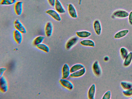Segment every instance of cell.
<instances>
[{
    "mask_svg": "<svg viewBox=\"0 0 132 99\" xmlns=\"http://www.w3.org/2000/svg\"><path fill=\"white\" fill-rule=\"evenodd\" d=\"M86 69L84 67L83 68L71 73L70 77L71 78H77L83 76L85 73Z\"/></svg>",
    "mask_w": 132,
    "mask_h": 99,
    "instance_id": "cell-15",
    "label": "cell"
},
{
    "mask_svg": "<svg viewBox=\"0 0 132 99\" xmlns=\"http://www.w3.org/2000/svg\"><path fill=\"white\" fill-rule=\"evenodd\" d=\"M84 67V66L82 64L78 63L75 64L70 68V73H73Z\"/></svg>",
    "mask_w": 132,
    "mask_h": 99,
    "instance_id": "cell-22",
    "label": "cell"
},
{
    "mask_svg": "<svg viewBox=\"0 0 132 99\" xmlns=\"http://www.w3.org/2000/svg\"><path fill=\"white\" fill-rule=\"evenodd\" d=\"M14 27L16 29L21 32L22 34H25L27 30L24 26L19 19H16L14 23Z\"/></svg>",
    "mask_w": 132,
    "mask_h": 99,
    "instance_id": "cell-2",
    "label": "cell"
},
{
    "mask_svg": "<svg viewBox=\"0 0 132 99\" xmlns=\"http://www.w3.org/2000/svg\"><path fill=\"white\" fill-rule=\"evenodd\" d=\"M79 40L78 38L74 36L70 38L67 42L65 44V48L67 50L71 49L76 45Z\"/></svg>",
    "mask_w": 132,
    "mask_h": 99,
    "instance_id": "cell-5",
    "label": "cell"
},
{
    "mask_svg": "<svg viewBox=\"0 0 132 99\" xmlns=\"http://www.w3.org/2000/svg\"><path fill=\"white\" fill-rule=\"evenodd\" d=\"M96 88L95 84H92L89 88L88 92V97L89 99H94L96 92Z\"/></svg>",
    "mask_w": 132,
    "mask_h": 99,
    "instance_id": "cell-16",
    "label": "cell"
},
{
    "mask_svg": "<svg viewBox=\"0 0 132 99\" xmlns=\"http://www.w3.org/2000/svg\"><path fill=\"white\" fill-rule=\"evenodd\" d=\"M109 57L108 56H105L104 58V60L105 62H107L109 60Z\"/></svg>",
    "mask_w": 132,
    "mask_h": 99,
    "instance_id": "cell-32",
    "label": "cell"
},
{
    "mask_svg": "<svg viewBox=\"0 0 132 99\" xmlns=\"http://www.w3.org/2000/svg\"><path fill=\"white\" fill-rule=\"evenodd\" d=\"M123 95L126 97H130L132 96V87L126 90H124L122 91Z\"/></svg>",
    "mask_w": 132,
    "mask_h": 99,
    "instance_id": "cell-27",
    "label": "cell"
},
{
    "mask_svg": "<svg viewBox=\"0 0 132 99\" xmlns=\"http://www.w3.org/2000/svg\"><path fill=\"white\" fill-rule=\"evenodd\" d=\"M59 82L63 86L69 90H72L73 88L72 83L66 79L62 78L60 80Z\"/></svg>",
    "mask_w": 132,
    "mask_h": 99,
    "instance_id": "cell-7",
    "label": "cell"
},
{
    "mask_svg": "<svg viewBox=\"0 0 132 99\" xmlns=\"http://www.w3.org/2000/svg\"><path fill=\"white\" fill-rule=\"evenodd\" d=\"M120 52L122 59L124 60L127 55L129 52L127 48L122 47L120 48Z\"/></svg>",
    "mask_w": 132,
    "mask_h": 99,
    "instance_id": "cell-24",
    "label": "cell"
},
{
    "mask_svg": "<svg viewBox=\"0 0 132 99\" xmlns=\"http://www.w3.org/2000/svg\"><path fill=\"white\" fill-rule=\"evenodd\" d=\"M49 5L52 7H54L56 0H47Z\"/></svg>",
    "mask_w": 132,
    "mask_h": 99,
    "instance_id": "cell-30",
    "label": "cell"
},
{
    "mask_svg": "<svg viewBox=\"0 0 132 99\" xmlns=\"http://www.w3.org/2000/svg\"><path fill=\"white\" fill-rule=\"evenodd\" d=\"M46 13L56 21H59L61 20L59 13L55 10L50 9L47 10Z\"/></svg>",
    "mask_w": 132,
    "mask_h": 99,
    "instance_id": "cell-4",
    "label": "cell"
},
{
    "mask_svg": "<svg viewBox=\"0 0 132 99\" xmlns=\"http://www.w3.org/2000/svg\"><path fill=\"white\" fill-rule=\"evenodd\" d=\"M121 87L124 90L129 89L132 87V83L130 82L123 81L120 82Z\"/></svg>",
    "mask_w": 132,
    "mask_h": 99,
    "instance_id": "cell-21",
    "label": "cell"
},
{
    "mask_svg": "<svg viewBox=\"0 0 132 99\" xmlns=\"http://www.w3.org/2000/svg\"><path fill=\"white\" fill-rule=\"evenodd\" d=\"M45 38V37L43 36L40 35L36 37L33 40V44L36 46L42 43Z\"/></svg>",
    "mask_w": 132,
    "mask_h": 99,
    "instance_id": "cell-25",
    "label": "cell"
},
{
    "mask_svg": "<svg viewBox=\"0 0 132 99\" xmlns=\"http://www.w3.org/2000/svg\"><path fill=\"white\" fill-rule=\"evenodd\" d=\"M111 96V93L110 90H108L106 91L103 95L102 99H110Z\"/></svg>",
    "mask_w": 132,
    "mask_h": 99,
    "instance_id": "cell-28",
    "label": "cell"
},
{
    "mask_svg": "<svg viewBox=\"0 0 132 99\" xmlns=\"http://www.w3.org/2000/svg\"><path fill=\"white\" fill-rule=\"evenodd\" d=\"M129 13L125 10L118 9L115 11L112 14V16L115 18L123 19L128 16Z\"/></svg>",
    "mask_w": 132,
    "mask_h": 99,
    "instance_id": "cell-1",
    "label": "cell"
},
{
    "mask_svg": "<svg viewBox=\"0 0 132 99\" xmlns=\"http://www.w3.org/2000/svg\"><path fill=\"white\" fill-rule=\"evenodd\" d=\"M54 7L55 10L59 13L62 14L66 12L65 9L59 0H56Z\"/></svg>",
    "mask_w": 132,
    "mask_h": 99,
    "instance_id": "cell-14",
    "label": "cell"
},
{
    "mask_svg": "<svg viewBox=\"0 0 132 99\" xmlns=\"http://www.w3.org/2000/svg\"><path fill=\"white\" fill-rule=\"evenodd\" d=\"M6 69L4 67L1 68H0V77L3 76L4 72L6 71Z\"/></svg>",
    "mask_w": 132,
    "mask_h": 99,
    "instance_id": "cell-31",
    "label": "cell"
},
{
    "mask_svg": "<svg viewBox=\"0 0 132 99\" xmlns=\"http://www.w3.org/2000/svg\"><path fill=\"white\" fill-rule=\"evenodd\" d=\"M93 27L95 33L98 35H100L102 32V28L101 22L99 20L97 19L94 21Z\"/></svg>",
    "mask_w": 132,
    "mask_h": 99,
    "instance_id": "cell-11",
    "label": "cell"
},
{
    "mask_svg": "<svg viewBox=\"0 0 132 99\" xmlns=\"http://www.w3.org/2000/svg\"><path fill=\"white\" fill-rule=\"evenodd\" d=\"M13 36L14 39L18 44H20L22 40V34L18 30L15 29L13 32Z\"/></svg>",
    "mask_w": 132,
    "mask_h": 99,
    "instance_id": "cell-13",
    "label": "cell"
},
{
    "mask_svg": "<svg viewBox=\"0 0 132 99\" xmlns=\"http://www.w3.org/2000/svg\"><path fill=\"white\" fill-rule=\"evenodd\" d=\"M76 33L78 37L81 38H88L90 37L92 35L90 32L86 30L77 31Z\"/></svg>",
    "mask_w": 132,
    "mask_h": 99,
    "instance_id": "cell-17",
    "label": "cell"
},
{
    "mask_svg": "<svg viewBox=\"0 0 132 99\" xmlns=\"http://www.w3.org/2000/svg\"><path fill=\"white\" fill-rule=\"evenodd\" d=\"M16 2V0H1L0 4L2 5H10L15 4Z\"/></svg>",
    "mask_w": 132,
    "mask_h": 99,
    "instance_id": "cell-26",
    "label": "cell"
},
{
    "mask_svg": "<svg viewBox=\"0 0 132 99\" xmlns=\"http://www.w3.org/2000/svg\"><path fill=\"white\" fill-rule=\"evenodd\" d=\"M68 11L70 16L73 18H76L78 14L74 6L72 4H69L68 6Z\"/></svg>",
    "mask_w": 132,
    "mask_h": 99,
    "instance_id": "cell-10",
    "label": "cell"
},
{
    "mask_svg": "<svg viewBox=\"0 0 132 99\" xmlns=\"http://www.w3.org/2000/svg\"><path fill=\"white\" fill-rule=\"evenodd\" d=\"M53 26L52 22L48 21L46 23L45 28V35L47 37H51L52 34Z\"/></svg>",
    "mask_w": 132,
    "mask_h": 99,
    "instance_id": "cell-8",
    "label": "cell"
},
{
    "mask_svg": "<svg viewBox=\"0 0 132 99\" xmlns=\"http://www.w3.org/2000/svg\"><path fill=\"white\" fill-rule=\"evenodd\" d=\"M130 98L131 99H132V97Z\"/></svg>",
    "mask_w": 132,
    "mask_h": 99,
    "instance_id": "cell-33",
    "label": "cell"
},
{
    "mask_svg": "<svg viewBox=\"0 0 132 99\" xmlns=\"http://www.w3.org/2000/svg\"><path fill=\"white\" fill-rule=\"evenodd\" d=\"M128 20L129 24L132 25V11L129 13L128 16Z\"/></svg>",
    "mask_w": 132,
    "mask_h": 99,
    "instance_id": "cell-29",
    "label": "cell"
},
{
    "mask_svg": "<svg viewBox=\"0 0 132 99\" xmlns=\"http://www.w3.org/2000/svg\"><path fill=\"white\" fill-rule=\"evenodd\" d=\"M132 61V52H130L124 59L123 63V66L126 67H128L130 65Z\"/></svg>",
    "mask_w": 132,
    "mask_h": 99,
    "instance_id": "cell-18",
    "label": "cell"
},
{
    "mask_svg": "<svg viewBox=\"0 0 132 99\" xmlns=\"http://www.w3.org/2000/svg\"><path fill=\"white\" fill-rule=\"evenodd\" d=\"M23 2L22 1H18L14 4V9L16 14L18 16L21 15L23 10Z\"/></svg>",
    "mask_w": 132,
    "mask_h": 99,
    "instance_id": "cell-9",
    "label": "cell"
},
{
    "mask_svg": "<svg viewBox=\"0 0 132 99\" xmlns=\"http://www.w3.org/2000/svg\"><path fill=\"white\" fill-rule=\"evenodd\" d=\"M36 46L38 49L46 53H48L50 51L49 47L45 44L41 43L37 45Z\"/></svg>",
    "mask_w": 132,
    "mask_h": 99,
    "instance_id": "cell-23",
    "label": "cell"
},
{
    "mask_svg": "<svg viewBox=\"0 0 132 99\" xmlns=\"http://www.w3.org/2000/svg\"><path fill=\"white\" fill-rule=\"evenodd\" d=\"M70 68L68 65L64 64L63 66L62 70V78L67 79L70 75Z\"/></svg>",
    "mask_w": 132,
    "mask_h": 99,
    "instance_id": "cell-12",
    "label": "cell"
},
{
    "mask_svg": "<svg viewBox=\"0 0 132 99\" xmlns=\"http://www.w3.org/2000/svg\"><path fill=\"white\" fill-rule=\"evenodd\" d=\"M92 70L94 75L97 77H99L101 75L102 69L97 61H95L93 63L92 65Z\"/></svg>",
    "mask_w": 132,
    "mask_h": 99,
    "instance_id": "cell-6",
    "label": "cell"
},
{
    "mask_svg": "<svg viewBox=\"0 0 132 99\" xmlns=\"http://www.w3.org/2000/svg\"><path fill=\"white\" fill-rule=\"evenodd\" d=\"M129 30L127 29L121 30L117 32L114 36V38L116 39H119L126 36L129 33Z\"/></svg>",
    "mask_w": 132,
    "mask_h": 99,
    "instance_id": "cell-20",
    "label": "cell"
},
{
    "mask_svg": "<svg viewBox=\"0 0 132 99\" xmlns=\"http://www.w3.org/2000/svg\"><path fill=\"white\" fill-rule=\"evenodd\" d=\"M80 44L86 46L94 47L95 46L94 42L89 39H85L81 40L80 42Z\"/></svg>",
    "mask_w": 132,
    "mask_h": 99,
    "instance_id": "cell-19",
    "label": "cell"
},
{
    "mask_svg": "<svg viewBox=\"0 0 132 99\" xmlns=\"http://www.w3.org/2000/svg\"><path fill=\"white\" fill-rule=\"evenodd\" d=\"M0 89L1 91L3 93L7 92L8 89V84L7 81L4 76L0 77Z\"/></svg>",
    "mask_w": 132,
    "mask_h": 99,
    "instance_id": "cell-3",
    "label": "cell"
}]
</instances>
